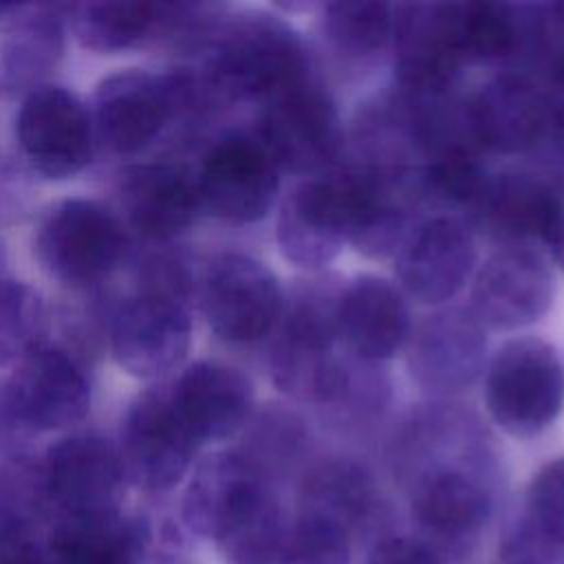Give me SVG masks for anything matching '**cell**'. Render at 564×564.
Listing matches in <instances>:
<instances>
[{
  "label": "cell",
  "mask_w": 564,
  "mask_h": 564,
  "mask_svg": "<svg viewBox=\"0 0 564 564\" xmlns=\"http://www.w3.org/2000/svg\"><path fill=\"white\" fill-rule=\"evenodd\" d=\"M194 68L209 106L269 101L311 75V59L297 31L262 9L220 15Z\"/></svg>",
  "instance_id": "obj_1"
},
{
  "label": "cell",
  "mask_w": 564,
  "mask_h": 564,
  "mask_svg": "<svg viewBox=\"0 0 564 564\" xmlns=\"http://www.w3.org/2000/svg\"><path fill=\"white\" fill-rule=\"evenodd\" d=\"M192 278L178 253H154L141 271L139 284L110 322L115 361L132 377L156 381L178 368L189 350Z\"/></svg>",
  "instance_id": "obj_2"
},
{
  "label": "cell",
  "mask_w": 564,
  "mask_h": 564,
  "mask_svg": "<svg viewBox=\"0 0 564 564\" xmlns=\"http://www.w3.org/2000/svg\"><path fill=\"white\" fill-rule=\"evenodd\" d=\"M40 267L62 284L86 289L106 280L128 253L121 218L93 198L53 203L33 234Z\"/></svg>",
  "instance_id": "obj_3"
},
{
  "label": "cell",
  "mask_w": 564,
  "mask_h": 564,
  "mask_svg": "<svg viewBox=\"0 0 564 564\" xmlns=\"http://www.w3.org/2000/svg\"><path fill=\"white\" fill-rule=\"evenodd\" d=\"M485 403L511 436L544 432L564 408V366L557 350L540 337L505 341L487 368Z\"/></svg>",
  "instance_id": "obj_4"
},
{
  "label": "cell",
  "mask_w": 564,
  "mask_h": 564,
  "mask_svg": "<svg viewBox=\"0 0 564 564\" xmlns=\"http://www.w3.org/2000/svg\"><path fill=\"white\" fill-rule=\"evenodd\" d=\"M258 139L280 170L317 176L339 159L344 128L330 93L311 73L264 101Z\"/></svg>",
  "instance_id": "obj_5"
},
{
  "label": "cell",
  "mask_w": 564,
  "mask_h": 564,
  "mask_svg": "<svg viewBox=\"0 0 564 564\" xmlns=\"http://www.w3.org/2000/svg\"><path fill=\"white\" fill-rule=\"evenodd\" d=\"M117 449L128 485L161 494L185 478L200 443L181 421L170 386L159 383L139 392L128 405Z\"/></svg>",
  "instance_id": "obj_6"
},
{
  "label": "cell",
  "mask_w": 564,
  "mask_h": 564,
  "mask_svg": "<svg viewBox=\"0 0 564 564\" xmlns=\"http://www.w3.org/2000/svg\"><path fill=\"white\" fill-rule=\"evenodd\" d=\"M15 141L24 163L42 178H73L95 156L90 108L64 86H37L22 97Z\"/></svg>",
  "instance_id": "obj_7"
},
{
  "label": "cell",
  "mask_w": 564,
  "mask_h": 564,
  "mask_svg": "<svg viewBox=\"0 0 564 564\" xmlns=\"http://www.w3.org/2000/svg\"><path fill=\"white\" fill-rule=\"evenodd\" d=\"M198 295L209 328L231 344H251L269 335L284 306L275 273L245 253L216 256L203 273Z\"/></svg>",
  "instance_id": "obj_8"
},
{
  "label": "cell",
  "mask_w": 564,
  "mask_h": 564,
  "mask_svg": "<svg viewBox=\"0 0 564 564\" xmlns=\"http://www.w3.org/2000/svg\"><path fill=\"white\" fill-rule=\"evenodd\" d=\"M280 172L258 134H227L205 152L196 172L200 207L225 223H258L275 203Z\"/></svg>",
  "instance_id": "obj_9"
},
{
  "label": "cell",
  "mask_w": 564,
  "mask_h": 564,
  "mask_svg": "<svg viewBox=\"0 0 564 564\" xmlns=\"http://www.w3.org/2000/svg\"><path fill=\"white\" fill-rule=\"evenodd\" d=\"M42 491L59 516L121 511L126 474L117 443L97 432L57 438L42 463Z\"/></svg>",
  "instance_id": "obj_10"
},
{
  "label": "cell",
  "mask_w": 564,
  "mask_h": 564,
  "mask_svg": "<svg viewBox=\"0 0 564 564\" xmlns=\"http://www.w3.org/2000/svg\"><path fill=\"white\" fill-rule=\"evenodd\" d=\"M275 500L278 494L264 469L238 449H223L196 463L183 494L181 516L194 535L216 544Z\"/></svg>",
  "instance_id": "obj_11"
},
{
  "label": "cell",
  "mask_w": 564,
  "mask_h": 564,
  "mask_svg": "<svg viewBox=\"0 0 564 564\" xmlns=\"http://www.w3.org/2000/svg\"><path fill=\"white\" fill-rule=\"evenodd\" d=\"M178 112L172 82L143 68L106 75L93 95L90 119L97 143L128 156L150 145Z\"/></svg>",
  "instance_id": "obj_12"
},
{
  "label": "cell",
  "mask_w": 564,
  "mask_h": 564,
  "mask_svg": "<svg viewBox=\"0 0 564 564\" xmlns=\"http://www.w3.org/2000/svg\"><path fill=\"white\" fill-rule=\"evenodd\" d=\"M4 381L18 419L29 434L66 430L79 423L93 403L84 366L57 346L42 344L18 361Z\"/></svg>",
  "instance_id": "obj_13"
},
{
  "label": "cell",
  "mask_w": 564,
  "mask_h": 564,
  "mask_svg": "<svg viewBox=\"0 0 564 564\" xmlns=\"http://www.w3.org/2000/svg\"><path fill=\"white\" fill-rule=\"evenodd\" d=\"M553 293V273L540 251L502 247L480 264L469 311L482 328L516 330L540 322L551 308Z\"/></svg>",
  "instance_id": "obj_14"
},
{
  "label": "cell",
  "mask_w": 564,
  "mask_h": 564,
  "mask_svg": "<svg viewBox=\"0 0 564 564\" xmlns=\"http://www.w3.org/2000/svg\"><path fill=\"white\" fill-rule=\"evenodd\" d=\"M476 242L465 220L441 214L423 220L397 251V278L403 291L421 304H443L454 297L476 267Z\"/></svg>",
  "instance_id": "obj_15"
},
{
  "label": "cell",
  "mask_w": 564,
  "mask_h": 564,
  "mask_svg": "<svg viewBox=\"0 0 564 564\" xmlns=\"http://www.w3.org/2000/svg\"><path fill=\"white\" fill-rule=\"evenodd\" d=\"M275 240L289 262L308 271L337 258L348 240V209L337 172L306 176L284 196Z\"/></svg>",
  "instance_id": "obj_16"
},
{
  "label": "cell",
  "mask_w": 564,
  "mask_h": 564,
  "mask_svg": "<svg viewBox=\"0 0 564 564\" xmlns=\"http://www.w3.org/2000/svg\"><path fill=\"white\" fill-rule=\"evenodd\" d=\"M482 324L465 308H441L427 315L408 337L410 377L427 392L452 394L471 386L485 366Z\"/></svg>",
  "instance_id": "obj_17"
},
{
  "label": "cell",
  "mask_w": 564,
  "mask_h": 564,
  "mask_svg": "<svg viewBox=\"0 0 564 564\" xmlns=\"http://www.w3.org/2000/svg\"><path fill=\"white\" fill-rule=\"evenodd\" d=\"M394 73L401 93L414 97L447 95L463 59L458 55L449 2L392 7Z\"/></svg>",
  "instance_id": "obj_18"
},
{
  "label": "cell",
  "mask_w": 564,
  "mask_h": 564,
  "mask_svg": "<svg viewBox=\"0 0 564 564\" xmlns=\"http://www.w3.org/2000/svg\"><path fill=\"white\" fill-rule=\"evenodd\" d=\"M465 106L474 143L494 152H529L551 132L542 90L527 75H498Z\"/></svg>",
  "instance_id": "obj_19"
},
{
  "label": "cell",
  "mask_w": 564,
  "mask_h": 564,
  "mask_svg": "<svg viewBox=\"0 0 564 564\" xmlns=\"http://www.w3.org/2000/svg\"><path fill=\"white\" fill-rule=\"evenodd\" d=\"M564 220V192L531 172L491 176L476 223L505 247L544 245L553 249Z\"/></svg>",
  "instance_id": "obj_20"
},
{
  "label": "cell",
  "mask_w": 564,
  "mask_h": 564,
  "mask_svg": "<svg viewBox=\"0 0 564 564\" xmlns=\"http://www.w3.org/2000/svg\"><path fill=\"white\" fill-rule=\"evenodd\" d=\"M167 386L181 421L200 445L234 436L253 412V386L229 364L196 361Z\"/></svg>",
  "instance_id": "obj_21"
},
{
  "label": "cell",
  "mask_w": 564,
  "mask_h": 564,
  "mask_svg": "<svg viewBox=\"0 0 564 564\" xmlns=\"http://www.w3.org/2000/svg\"><path fill=\"white\" fill-rule=\"evenodd\" d=\"M57 4H7L0 15V95L18 97L48 84L66 48V15Z\"/></svg>",
  "instance_id": "obj_22"
},
{
  "label": "cell",
  "mask_w": 564,
  "mask_h": 564,
  "mask_svg": "<svg viewBox=\"0 0 564 564\" xmlns=\"http://www.w3.org/2000/svg\"><path fill=\"white\" fill-rule=\"evenodd\" d=\"M119 200L126 223L150 240H172L192 227L200 207L196 174L170 161L130 165Z\"/></svg>",
  "instance_id": "obj_23"
},
{
  "label": "cell",
  "mask_w": 564,
  "mask_h": 564,
  "mask_svg": "<svg viewBox=\"0 0 564 564\" xmlns=\"http://www.w3.org/2000/svg\"><path fill=\"white\" fill-rule=\"evenodd\" d=\"M337 328L348 352L366 364L394 357L412 333L410 311L401 291L370 273L346 284Z\"/></svg>",
  "instance_id": "obj_24"
},
{
  "label": "cell",
  "mask_w": 564,
  "mask_h": 564,
  "mask_svg": "<svg viewBox=\"0 0 564 564\" xmlns=\"http://www.w3.org/2000/svg\"><path fill=\"white\" fill-rule=\"evenodd\" d=\"M491 513L487 485L458 465H438L419 476L412 489L416 524L438 542L474 538Z\"/></svg>",
  "instance_id": "obj_25"
},
{
  "label": "cell",
  "mask_w": 564,
  "mask_h": 564,
  "mask_svg": "<svg viewBox=\"0 0 564 564\" xmlns=\"http://www.w3.org/2000/svg\"><path fill=\"white\" fill-rule=\"evenodd\" d=\"M68 11L82 48L121 53L148 40H172L183 15V2L97 0L73 4Z\"/></svg>",
  "instance_id": "obj_26"
},
{
  "label": "cell",
  "mask_w": 564,
  "mask_h": 564,
  "mask_svg": "<svg viewBox=\"0 0 564 564\" xmlns=\"http://www.w3.org/2000/svg\"><path fill=\"white\" fill-rule=\"evenodd\" d=\"M150 531L121 511L59 516L46 535L51 564H139Z\"/></svg>",
  "instance_id": "obj_27"
},
{
  "label": "cell",
  "mask_w": 564,
  "mask_h": 564,
  "mask_svg": "<svg viewBox=\"0 0 564 564\" xmlns=\"http://www.w3.org/2000/svg\"><path fill=\"white\" fill-rule=\"evenodd\" d=\"M379 509L372 476L357 463L335 458L315 465L300 489L297 513L341 527L350 538L366 529Z\"/></svg>",
  "instance_id": "obj_28"
},
{
  "label": "cell",
  "mask_w": 564,
  "mask_h": 564,
  "mask_svg": "<svg viewBox=\"0 0 564 564\" xmlns=\"http://www.w3.org/2000/svg\"><path fill=\"white\" fill-rule=\"evenodd\" d=\"M269 372L275 388L295 401L339 405L348 381V361L333 348H315L275 337L269 352Z\"/></svg>",
  "instance_id": "obj_29"
},
{
  "label": "cell",
  "mask_w": 564,
  "mask_h": 564,
  "mask_svg": "<svg viewBox=\"0 0 564 564\" xmlns=\"http://www.w3.org/2000/svg\"><path fill=\"white\" fill-rule=\"evenodd\" d=\"M449 20L463 64L509 57L529 31L518 9L500 2H449Z\"/></svg>",
  "instance_id": "obj_30"
},
{
  "label": "cell",
  "mask_w": 564,
  "mask_h": 564,
  "mask_svg": "<svg viewBox=\"0 0 564 564\" xmlns=\"http://www.w3.org/2000/svg\"><path fill=\"white\" fill-rule=\"evenodd\" d=\"M491 176L474 143H454L432 152L419 172V192L443 207L467 212L474 220L485 203Z\"/></svg>",
  "instance_id": "obj_31"
},
{
  "label": "cell",
  "mask_w": 564,
  "mask_h": 564,
  "mask_svg": "<svg viewBox=\"0 0 564 564\" xmlns=\"http://www.w3.org/2000/svg\"><path fill=\"white\" fill-rule=\"evenodd\" d=\"M394 11L383 2H330L322 11V33L350 62H368L392 40Z\"/></svg>",
  "instance_id": "obj_32"
},
{
  "label": "cell",
  "mask_w": 564,
  "mask_h": 564,
  "mask_svg": "<svg viewBox=\"0 0 564 564\" xmlns=\"http://www.w3.org/2000/svg\"><path fill=\"white\" fill-rule=\"evenodd\" d=\"M46 304L26 282L0 280V368L15 366L44 344Z\"/></svg>",
  "instance_id": "obj_33"
},
{
  "label": "cell",
  "mask_w": 564,
  "mask_h": 564,
  "mask_svg": "<svg viewBox=\"0 0 564 564\" xmlns=\"http://www.w3.org/2000/svg\"><path fill=\"white\" fill-rule=\"evenodd\" d=\"M352 538L337 524L297 513L289 522L282 564H350Z\"/></svg>",
  "instance_id": "obj_34"
},
{
  "label": "cell",
  "mask_w": 564,
  "mask_h": 564,
  "mask_svg": "<svg viewBox=\"0 0 564 564\" xmlns=\"http://www.w3.org/2000/svg\"><path fill=\"white\" fill-rule=\"evenodd\" d=\"M520 516L544 542L564 555V456L549 460L535 471Z\"/></svg>",
  "instance_id": "obj_35"
},
{
  "label": "cell",
  "mask_w": 564,
  "mask_h": 564,
  "mask_svg": "<svg viewBox=\"0 0 564 564\" xmlns=\"http://www.w3.org/2000/svg\"><path fill=\"white\" fill-rule=\"evenodd\" d=\"M0 564H51L46 538L9 500L0 498Z\"/></svg>",
  "instance_id": "obj_36"
},
{
  "label": "cell",
  "mask_w": 564,
  "mask_h": 564,
  "mask_svg": "<svg viewBox=\"0 0 564 564\" xmlns=\"http://www.w3.org/2000/svg\"><path fill=\"white\" fill-rule=\"evenodd\" d=\"M500 560L502 564H564V555L544 542L520 513L502 531Z\"/></svg>",
  "instance_id": "obj_37"
},
{
  "label": "cell",
  "mask_w": 564,
  "mask_h": 564,
  "mask_svg": "<svg viewBox=\"0 0 564 564\" xmlns=\"http://www.w3.org/2000/svg\"><path fill=\"white\" fill-rule=\"evenodd\" d=\"M366 564H443V560L425 540L390 535L372 546Z\"/></svg>",
  "instance_id": "obj_38"
},
{
  "label": "cell",
  "mask_w": 564,
  "mask_h": 564,
  "mask_svg": "<svg viewBox=\"0 0 564 564\" xmlns=\"http://www.w3.org/2000/svg\"><path fill=\"white\" fill-rule=\"evenodd\" d=\"M540 90L549 110L551 128L564 130V53L551 57V64L546 68V82L544 86H540Z\"/></svg>",
  "instance_id": "obj_39"
},
{
  "label": "cell",
  "mask_w": 564,
  "mask_h": 564,
  "mask_svg": "<svg viewBox=\"0 0 564 564\" xmlns=\"http://www.w3.org/2000/svg\"><path fill=\"white\" fill-rule=\"evenodd\" d=\"M31 434L24 430V425L18 419V412L11 403L9 390H7V381L0 379V443L4 445H15L24 438H29Z\"/></svg>",
  "instance_id": "obj_40"
},
{
  "label": "cell",
  "mask_w": 564,
  "mask_h": 564,
  "mask_svg": "<svg viewBox=\"0 0 564 564\" xmlns=\"http://www.w3.org/2000/svg\"><path fill=\"white\" fill-rule=\"evenodd\" d=\"M7 278V249H4V242L0 240V280Z\"/></svg>",
  "instance_id": "obj_41"
},
{
  "label": "cell",
  "mask_w": 564,
  "mask_h": 564,
  "mask_svg": "<svg viewBox=\"0 0 564 564\" xmlns=\"http://www.w3.org/2000/svg\"><path fill=\"white\" fill-rule=\"evenodd\" d=\"M4 9H7V4H0V15L4 13Z\"/></svg>",
  "instance_id": "obj_42"
}]
</instances>
